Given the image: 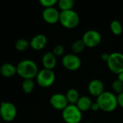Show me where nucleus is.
<instances>
[{
  "instance_id": "6ab92c4d",
  "label": "nucleus",
  "mask_w": 123,
  "mask_h": 123,
  "mask_svg": "<svg viewBox=\"0 0 123 123\" xmlns=\"http://www.w3.org/2000/svg\"><path fill=\"white\" fill-rule=\"evenodd\" d=\"M35 88V82L33 79H25L22 83V89L24 93L29 94H31Z\"/></svg>"
},
{
  "instance_id": "bb28decb",
  "label": "nucleus",
  "mask_w": 123,
  "mask_h": 123,
  "mask_svg": "<svg viewBox=\"0 0 123 123\" xmlns=\"http://www.w3.org/2000/svg\"><path fill=\"white\" fill-rule=\"evenodd\" d=\"M91 110H92L93 112H97V111L100 110V108H99V104L97 102H93L92 103V105L91 107Z\"/></svg>"
},
{
  "instance_id": "c85d7f7f",
  "label": "nucleus",
  "mask_w": 123,
  "mask_h": 123,
  "mask_svg": "<svg viewBox=\"0 0 123 123\" xmlns=\"http://www.w3.org/2000/svg\"><path fill=\"white\" fill-rule=\"evenodd\" d=\"M117 79H118L120 81H121L123 83V72L119 73V74L117 75Z\"/></svg>"
},
{
  "instance_id": "aec40b11",
  "label": "nucleus",
  "mask_w": 123,
  "mask_h": 123,
  "mask_svg": "<svg viewBox=\"0 0 123 123\" xmlns=\"http://www.w3.org/2000/svg\"><path fill=\"white\" fill-rule=\"evenodd\" d=\"M85 48H86V46L81 39L75 41L71 44V51L74 54H79L81 53L84 50Z\"/></svg>"
},
{
  "instance_id": "4be33fe9",
  "label": "nucleus",
  "mask_w": 123,
  "mask_h": 123,
  "mask_svg": "<svg viewBox=\"0 0 123 123\" xmlns=\"http://www.w3.org/2000/svg\"><path fill=\"white\" fill-rule=\"evenodd\" d=\"M29 46H30V42L25 38H19L14 43L15 49L19 51H24L26 49H27Z\"/></svg>"
},
{
  "instance_id": "20e7f679",
  "label": "nucleus",
  "mask_w": 123,
  "mask_h": 123,
  "mask_svg": "<svg viewBox=\"0 0 123 123\" xmlns=\"http://www.w3.org/2000/svg\"><path fill=\"white\" fill-rule=\"evenodd\" d=\"M62 117L65 123H80L82 120V112L76 104H68L62 111Z\"/></svg>"
},
{
  "instance_id": "412c9836",
  "label": "nucleus",
  "mask_w": 123,
  "mask_h": 123,
  "mask_svg": "<svg viewBox=\"0 0 123 123\" xmlns=\"http://www.w3.org/2000/svg\"><path fill=\"white\" fill-rule=\"evenodd\" d=\"M110 30L112 33L115 36H120L123 33V25L120 21L117 20H114L110 22Z\"/></svg>"
},
{
  "instance_id": "9d476101",
  "label": "nucleus",
  "mask_w": 123,
  "mask_h": 123,
  "mask_svg": "<svg viewBox=\"0 0 123 123\" xmlns=\"http://www.w3.org/2000/svg\"><path fill=\"white\" fill-rule=\"evenodd\" d=\"M60 13L61 12L54 7L44 8L42 12V17L46 23L53 25L59 22Z\"/></svg>"
},
{
  "instance_id": "f03ea898",
  "label": "nucleus",
  "mask_w": 123,
  "mask_h": 123,
  "mask_svg": "<svg viewBox=\"0 0 123 123\" xmlns=\"http://www.w3.org/2000/svg\"><path fill=\"white\" fill-rule=\"evenodd\" d=\"M96 102L99 104L100 109L105 112H112L118 106L117 96L110 91L103 92L97 98Z\"/></svg>"
},
{
  "instance_id": "f8f14e48",
  "label": "nucleus",
  "mask_w": 123,
  "mask_h": 123,
  "mask_svg": "<svg viewBox=\"0 0 123 123\" xmlns=\"http://www.w3.org/2000/svg\"><path fill=\"white\" fill-rule=\"evenodd\" d=\"M87 89L90 95L97 98L105 92V85L101 80L94 79L89 83Z\"/></svg>"
},
{
  "instance_id": "ddd939ff",
  "label": "nucleus",
  "mask_w": 123,
  "mask_h": 123,
  "mask_svg": "<svg viewBox=\"0 0 123 123\" xmlns=\"http://www.w3.org/2000/svg\"><path fill=\"white\" fill-rule=\"evenodd\" d=\"M47 43V37L43 34H38L32 38L30 41V46L35 51H40L45 47Z\"/></svg>"
},
{
  "instance_id": "393cba45",
  "label": "nucleus",
  "mask_w": 123,
  "mask_h": 123,
  "mask_svg": "<svg viewBox=\"0 0 123 123\" xmlns=\"http://www.w3.org/2000/svg\"><path fill=\"white\" fill-rule=\"evenodd\" d=\"M58 0H39V2L41 6L44 8L53 7L55 4H58Z\"/></svg>"
},
{
  "instance_id": "a878e982",
  "label": "nucleus",
  "mask_w": 123,
  "mask_h": 123,
  "mask_svg": "<svg viewBox=\"0 0 123 123\" xmlns=\"http://www.w3.org/2000/svg\"><path fill=\"white\" fill-rule=\"evenodd\" d=\"M117 99L118 106L123 109V92L117 96Z\"/></svg>"
},
{
  "instance_id": "423d86ee",
  "label": "nucleus",
  "mask_w": 123,
  "mask_h": 123,
  "mask_svg": "<svg viewBox=\"0 0 123 123\" xmlns=\"http://www.w3.org/2000/svg\"><path fill=\"white\" fill-rule=\"evenodd\" d=\"M17 114L16 106L9 101H2L0 104V117L5 122L13 121Z\"/></svg>"
},
{
  "instance_id": "f257e3e1",
  "label": "nucleus",
  "mask_w": 123,
  "mask_h": 123,
  "mask_svg": "<svg viewBox=\"0 0 123 123\" xmlns=\"http://www.w3.org/2000/svg\"><path fill=\"white\" fill-rule=\"evenodd\" d=\"M17 74L23 80L34 79L36 78L39 70L37 64L31 59H23L16 66Z\"/></svg>"
},
{
  "instance_id": "5701e85b",
  "label": "nucleus",
  "mask_w": 123,
  "mask_h": 123,
  "mask_svg": "<svg viewBox=\"0 0 123 123\" xmlns=\"http://www.w3.org/2000/svg\"><path fill=\"white\" fill-rule=\"evenodd\" d=\"M111 87L114 94H116L118 95L123 92V83L118 79H116L112 81L111 84Z\"/></svg>"
},
{
  "instance_id": "9b49d317",
  "label": "nucleus",
  "mask_w": 123,
  "mask_h": 123,
  "mask_svg": "<svg viewBox=\"0 0 123 123\" xmlns=\"http://www.w3.org/2000/svg\"><path fill=\"white\" fill-rule=\"evenodd\" d=\"M50 104L53 109L63 111L68 105V102L65 94L56 93L50 98Z\"/></svg>"
},
{
  "instance_id": "b1692460",
  "label": "nucleus",
  "mask_w": 123,
  "mask_h": 123,
  "mask_svg": "<svg viewBox=\"0 0 123 123\" xmlns=\"http://www.w3.org/2000/svg\"><path fill=\"white\" fill-rule=\"evenodd\" d=\"M52 52L53 53V54L57 57H61L63 56L65 52V48L63 45L61 44H58L56 46H55L53 49Z\"/></svg>"
},
{
  "instance_id": "1a4fd4ad",
  "label": "nucleus",
  "mask_w": 123,
  "mask_h": 123,
  "mask_svg": "<svg viewBox=\"0 0 123 123\" xmlns=\"http://www.w3.org/2000/svg\"><path fill=\"white\" fill-rule=\"evenodd\" d=\"M62 65L65 69L69 71H76L81 65V60L77 54H67L62 58Z\"/></svg>"
},
{
  "instance_id": "7ed1b4c3",
  "label": "nucleus",
  "mask_w": 123,
  "mask_h": 123,
  "mask_svg": "<svg viewBox=\"0 0 123 123\" xmlns=\"http://www.w3.org/2000/svg\"><path fill=\"white\" fill-rule=\"evenodd\" d=\"M59 22L65 28L74 29L79 25L80 17L79 14L74 9L61 11L60 13Z\"/></svg>"
},
{
  "instance_id": "a211bd4d",
  "label": "nucleus",
  "mask_w": 123,
  "mask_h": 123,
  "mask_svg": "<svg viewBox=\"0 0 123 123\" xmlns=\"http://www.w3.org/2000/svg\"><path fill=\"white\" fill-rule=\"evenodd\" d=\"M57 4L61 12L66 11V10L73 9L74 4H75V1L74 0H58Z\"/></svg>"
},
{
  "instance_id": "39448f33",
  "label": "nucleus",
  "mask_w": 123,
  "mask_h": 123,
  "mask_svg": "<svg viewBox=\"0 0 123 123\" xmlns=\"http://www.w3.org/2000/svg\"><path fill=\"white\" fill-rule=\"evenodd\" d=\"M35 80L37 85L40 87L49 88L55 80V74L53 70L43 68L38 72Z\"/></svg>"
},
{
  "instance_id": "6e6552de",
  "label": "nucleus",
  "mask_w": 123,
  "mask_h": 123,
  "mask_svg": "<svg viewBox=\"0 0 123 123\" xmlns=\"http://www.w3.org/2000/svg\"><path fill=\"white\" fill-rule=\"evenodd\" d=\"M86 47L94 48L100 44L102 41L101 33L96 30H89L86 31L81 39Z\"/></svg>"
},
{
  "instance_id": "4468645a",
  "label": "nucleus",
  "mask_w": 123,
  "mask_h": 123,
  "mask_svg": "<svg viewBox=\"0 0 123 123\" xmlns=\"http://www.w3.org/2000/svg\"><path fill=\"white\" fill-rule=\"evenodd\" d=\"M42 64L45 69L53 70L57 64L56 57L53 54L52 51L46 52L43 54L42 57Z\"/></svg>"
},
{
  "instance_id": "cd10ccee",
  "label": "nucleus",
  "mask_w": 123,
  "mask_h": 123,
  "mask_svg": "<svg viewBox=\"0 0 123 123\" xmlns=\"http://www.w3.org/2000/svg\"><path fill=\"white\" fill-rule=\"evenodd\" d=\"M110 57V54H107V53H103L101 55V59L104 61V62H107L108 59Z\"/></svg>"
},
{
  "instance_id": "0eeeda50",
  "label": "nucleus",
  "mask_w": 123,
  "mask_h": 123,
  "mask_svg": "<svg viewBox=\"0 0 123 123\" xmlns=\"http://www.w3.org/2000/svg\"><path fill=\"white\" fill-rule=\"evenodd\" d=\"M109 70L118 75L123 72V54L120 52H113L110 54V57L107 62Z\"/></svg>"
},
{
  "instance_id": "f3484780",
  "label": "nucleus",
  "mask_w": 123,
  "mask_h": 123,
  "mask_svg": "<svg viewBox=\"0 0 123 123\" xmlns=\"http://www.w3.org/2000/svg\"><path fill=\"white\" fill-rule=\"evenodd\" d=\"M68 102V104H76L80 98L79 93L76 88H70L65 94Z\"/></svg>"
},
{
  "instance_id": "2eb2a0df",
  "label": "nucleus",
  "mask_w": 123,
  "mask_h": 123,
  "mask_svg": "<svg viewBox=\"0 0 123 123\" xmlns=\"http://www.w3.org/2000/svg\"><path fill=\"white\" fill-rule=\"evenodd\" d=\"M0 73L4 78H12L17 74V67L12 63H4L0 67Z\"/></svg>"
},
{
  "instance_id": "dca6fc26",
  "label": "nucleus",
  "mask_w": 123,
  "mask_h": 123,
  "mask_svg": "<svg viewBox=\"0 0 123 123\" xmlns=\"http://www.w3.org/2000/svg\"><path fill=\"white\" fill-rule=\"evenodd\" d=\"M92 103L93 102H92V99L89 96H80V98L79 99L76 105L81 110V112H87L89 109H91Z\"/></svg>"
}]
</instances>
